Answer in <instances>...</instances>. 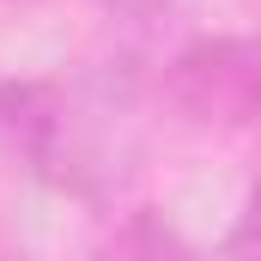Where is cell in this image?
<instances>
[{
  "mask_svg": "<svg viewBox=\"0 0 261 261\" xmlns=\"http://www.w3.org/2000/svg\"><path fill=\"white\" fill-rule=\"evenodd\" d=\"M140 91L79 67L73 79H0V146L55 195L116 206L140 164Z\"/></svg>",
  "mask_w": 261,
  "mask_h": 261,
  "instance_id": "obj_1",
  "label": "cell"
},
{
  "mask_svg": "<svg viewBox=\"0 0 261 261\" xmlns=\"http://www.w3.org/2000/svg\"><path fill=\"white\" fill-rule=\"evenodd\" d=\"M158 97L195 134H261V37L255 31L182 37L158 73Z\"/></svg>",
  "mask_w": 261,
  "mask_h": 261,
  "instance_id": "obj_2",
  "label": "cell"
},
{
  "mask_svg": "<svg viewBox=\"0 0 261 261\" xmlns=\"http://www.w3.org/2000/svg\"><path fill=\"white\" fill-rule=\"evenodd\" d=\"M103 261H206V255L182 237V225L164 219L158 206H122V213H110Z\"/></svg>",
  "mask_w": 261,
  "mask_h": 261,
  "instance_id": "obj_3",
  "label": "cell"
},
{
  "mask_svg": "<svg viewBox=\"0 0 261 261\" xmlns=\"http://www.w3.org/2000/svg\"><path fill=\"white\" fill-rule=\"evenodd\" d=\"M219 261H261V170L237 200V219H231V231L219 243Z\"/></svg>",
  "mask_w": 261,
  "mask_h": 261,
  "instance_id": "obj_4",
  "label": "cell"
},
{
  "mask_svg": "<svg viewBox=\"0 0 261 261\" xmlns=\"http://www.w3.org/2000/svg\"><path fill=\"white\" fill-rule=\"evenodd\" d=\"M0 261H18V255H12V249H6V243H0Z\"/></svg>",
  "mask_w": 261,
  "mask_h": 261,
  "instance_id": "obj_5",
  "label": "cell"
}]
</instances>
